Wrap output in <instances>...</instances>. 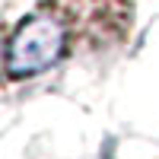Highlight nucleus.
I'll return each instance as SVG.
<instances>
[{"instance_id":"1","label":"nucleus","mask_w":159,"mask_h":159,"mask_svg":"<svg viewBox=\"0 0 159 159\" xmlns=\"http://www.w3.org/2000/svg\"><path fill=\"white\" fill-rule=\"evenodd\" d=\"M64 25L51 16H38L19 25L7 48V70L10 76H32L42 73L64 54Z\"/></svg>"}]
</instances>
